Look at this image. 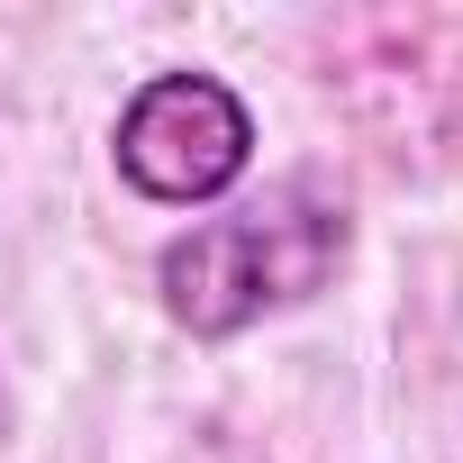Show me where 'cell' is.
<instances>
[{
    "label": "cell",
    "mask_w": 463,
    "mask_h": 463,
    "mask_svg": "<svg viewBox=\"0 0 463 463\" xmlns=\"http://www.w3.org/2000/svg\"><path fill=\"white\" fill-rule=\"evenodd\" d=\"M345 200L309 173L273 182L264 200H237L200 218L191 237H173L155 255V291L164 318L191 336H246L273 309H300L309 291H327V273L345 264Z\"/></svg>",
    "instance_id": "6da1fadb"
},
{
    "label": "cell",
    "mask_w": 463,
    "mask_h": 463,
    "mask_svg": "<svg viewBox=\"0 0 463 463\" xmlns=\"http://www.w3.org/2000/svg\"><path fill=\"white\" fill-rule=\"evenodd\" d=\"M109 146H118L128 191H146L164 209H200V200L246 182V164H255V109L218 73H155L118 109Z\"/></svg>",
    "instance_id": "7a4b0ae2"
}]
</instances>
